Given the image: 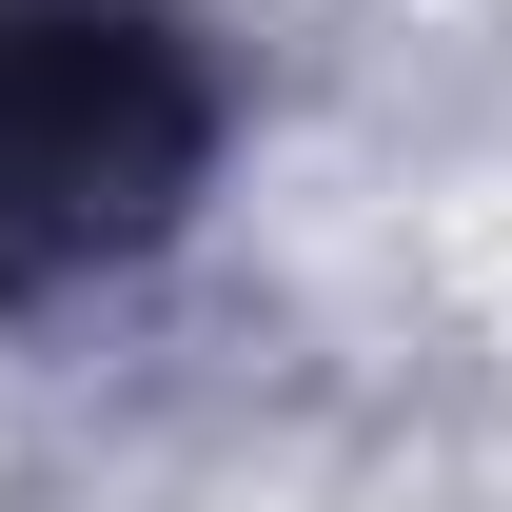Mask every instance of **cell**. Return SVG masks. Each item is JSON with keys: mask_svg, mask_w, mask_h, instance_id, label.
<instances>
[{"mask_svg": "<svg viewBox=\"0 0 512 512\" xmlns=\"http://www.w3.org/2000/svg\"><path fill=\"white\" fill-rule=\"evenodd\" d=\"M158 158H178V79L138 20H99V0L0 20V237H99L158 197Z\"/></svg>", "mask_w": 512, "mask_h": 512, "instance_id": "cell-1", "label": "cell"}]
</instances>
